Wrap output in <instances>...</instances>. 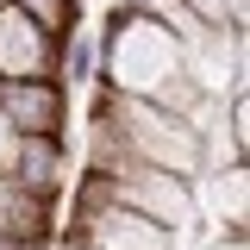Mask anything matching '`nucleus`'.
Returning <instances> with one entry per match:
<instances>
[{"label":"nucleus","instance_id":"obj_1","mask_svg":"<svg viewBox=\"0 0 250 250\" xmlns=\"http://www.w3.org/2000/svg\"><path fill=\"white\" fill-rule=\"evenodd\" d=\"M94 38H100V75L94 82H106V88H119V94H138V100H156V106H169L182 119L207 100V88L188 75V57H182L175 31L163 25V19L106 6V25L94 31Z\"/></svg>","mask_w":250,"mask_h":250},{"label":"nucleus","instance_id":"obj_2","mask_svg":"<svg viewBox=\"0 0 250 250\" xmlns=\"http://www.w3.org/2000/svg\"><path fill=\"white\" fill-rule=\"evenodd\" d=\"M106 188H113L119 207L156 219V225H169V231L194 225V207H200V200H194V182H188V175H169V169H156V163H125L119 175H106Z\"/></svg>","mask_w":250,"mask_h":250},{"label":"nucleus","instance_id":"obj_3","mask_svg":"<svg viewBox=\"0 0 250 250\" xmlns=\"http://www.w3.org/2000/svg\"><path fill=\"white\" fill-rule=\"evenodd\" d=\"M0 113L13 131L31 138H62L75 150V125H69V88L62 82H6L0 88Z\"/></svg>","mask_w":250,"mask_h":250},{"label":"nucleus","instance_id":"obj_4","mask_svg":"<svg viewBox=\"0 0 250 250\" xmlns=\"http://www.w3.org/2000/svg\"><path fill=\"white\" fill-rule=\"evenodd\" d=\"M0 82H57V38L19 6H0Z\"/></svg>","mask_w":250,"mask_h":250},{"label":"nucleus","instance_id":"obj_5","mask_svg":"<svg viewBox=\"0 0 250 250\" xmlns=\"http://www.w3.org/2000/svg\"><path fill=\"white\" fill-rule=\"evenodd\" d=\"M57 207L50 194H31L19 188L13 175H0V231L13 238V244H50L57 238Z\"/></svg>","mask_w":250,"mask_h":250},{"label":"nucleus","instance_id":"obj_6","mask_svg":"<svg viewBox=\"0 0 250 250\" xmlns=\"http://www.w3.org/2000/svg\"><path fill=\"white\" fill-rule=\"evenodd\" d=\"M6 175L19 188H31V194L62 200V188H69V144L62 138H31V131H19V150H13V169Z\"/></svg>","mask_w":250,"mask_h":250},{"label":"nucleus","instance_id":"obj_7","mask_svg":"<svg viewBox=\"0 0 250 250\" xmlns=\"http://www.w3.org/2000/svg\"><path fill=\"white\" fill-rule=\"evenodd\" d=\"M94 75H100V38H94L88 25L62 31V38H57V82L75 94V88H88Z\"/></svg>","mask_w":250,"mask_h":250},{"label":"nucleus","instance_id":"obj_8","mask_svg":"<svg viewBox=\"0 0 250 250\" xmlns=\"http://www.w3.org/2000/svg\"><path fill=\"white\" fill-rule=\"evenodd\" d=\"M6 6H19L38 31H50V38H62V31L88 25V0H6Z\"/></svg>","mask_w":250,"mask_h":250},{"label":"nucleus","instance_id":"obj_9","mask_svg":"<svg viewBox=\"0 0 250 250\" xmlns=\"http://www.w3.org/2000/svg\"><path fill=\"white\" fill-rule=\"evenodd\" d=\"M225 119H231V163H244V150H250V94L244 88H231Z\"/></svg>","mask_w":250,"mask_h":250},{"label":"nucleus","instance_id":"obj_10","mask_svg":"<svg viewBox=\"0 0 250 250\" xmlns=\"http://www.w3.org/2000/svg\"><path fill=\"white\" fill-rule=\"evenodd\" d=\"M13 150H19V131L6 125V113H0V175L13 169Z\"/></svg>","mask_w":250,"mask_h":250},{"label":"nucleus","instance_id":"obj_11","mask_svg":"<svg viewBox=\"0 0 250 250\" xmlns=\"http://www.w3.org/2000/svg\"><path fill=\"white\" fill-rule=\"evenodd\" d=\"M0 250H13V238H6V231H0Z\"/></svg>","mask_w":250,"mask_h":250},{"label":"nucleus","instance_id":"obj_12","mask_svg":"<svg viewBox=\"0 0 250 250\" xmlns=\"http://www.w3.org/2000/svg\"><path fill=\"white\" fill-rule=\"evenodd\" d=\"M0 88H6V82H0Z\"/></svg>","mask_w":250,"mask_h":250},{"label":"nucleus","instance_id":"obj_13","mask_svg":"<svg viewBox=\"0 0 250 250\" xmlns=\"http://www.w3.org/2000/svg\"><path fill=\"white\" fill-rule=\"evenodd\" d=\"M0 6H6V0H0Z\"/></svg>","mask_w":250,"mask_h":250}]
</instances>
